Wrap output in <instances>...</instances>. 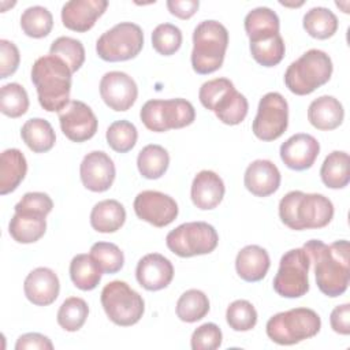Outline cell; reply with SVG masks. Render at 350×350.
<instances>
[{
    "label": "cell",
    "instance_id": "cell-41",
    "mask_svg": "<svg viewBox=\"0 0 350 350\" xmlns=\"http://www.w3.org/2000/svg\"><path fill=\"white\" fill-rule=\"evenodd\" d=\"M105 138L112 150L118 153H127L135 146L138 131L131 122L122 119L109 124Z\"/></svg>",
    "mask_w": 350,
    "mask_h": 350
},
{
    "label": "cell",
    "instance_id": "cell-43",
    "mask_svg": "<svg viewBox=\"0 0 350 350\" xmlns=\"http://www.w3.org/2000/svg\"><path fill=\"white\" fill-rule=\"evenodd\" d=\"M226 320L234 331H250L257 324V310L252 302L246 299H237L228 305Z\"/></svg>",
    "mask_w": 350,
    "mask_h": 350
},
{
    "label": "cell",
    "instance_id": "cell-48",
    "mask_svg": "<svg viewBox=\"0 0 350 350\" xmlns=\"http://www.w3.org/2000/svg\"><path fill=\"white\" fill-rule=\"evenodd\" d=\"M53 208V201L46 193L41 191H30L26 193L21 201L15 205L14 209H23V211H33L42 215H48Z\"/></svg>",
    "mask_w": 350,
    "mask_h": 350
},
{
    "label": "cell",
    "instance_id": "cell-36",
    "mask_svg": "<svg viewBox=\"0 0 350 350\" xmlns=\"http://www.w3.org/2000/svg\"><path fill=\"white\" fill-rule=\"evenodd\" d=\"M21 27L27 37L44 38L53 27V16L48 8L42 5H33L22 12Z\"/></svg>",
    "mask_w": 350,
    "mask_h": 350
},
{
    "label": "cell",
    "instance_id": "cell-40",
    "mask_svg": "<svg viewBox=\"0 0 350 350\" xmlns=\"http://www.w3.org/2000/svg\"><path fill=\"white\" fill-rule=\"evenodd\" d=\"M249 48L253 59L264 67L278 66L283 60L286 52V45L280 34L268 40L250 42Z\"/></svg>",
    "mask_w": 350,
    "mask_h": 350
},
{
    "label": "cell",
    "instance_id": "cell-23",
    "mask_svg": "<svg viewBox=\"0 0 350 350\" xmlns=\"http://www.w3.org/2000/svg\"><path fill=\"white\" fill-rule=\"evenodd\" d=\"M46 216L33 211L15 209L8 223V232L18 243H33L41 239L46 231Z\"/></svg>",
    "mask_w": 350,
    "mask_h": 350
},
{
    "label": "cell",
    "instance_id": "cell-22",
    "mask_svg": "<svg viewBox=\"0 0 350 350\" xmlns=\"http://www.w3.org/2000/svg\"><path fill=\"white\" fill-rule=\"evenodd\" d=\"M226 193L223 179L211 170L200 171L191 183L190 197L193 204L201 211L216 208Z\"/></svg>",
    "mask_w": 350,
    "mask_h": 350
},
{
    "label": "cell",
    "instance_id": "cell-29",
    "mask_svg": "<svg viewBox=\"0 0 350 350\" xmlns=\"http://www.w3.org/2000/svg\"><path fill=\"white\" fill-rule=\"evenodd\" d=\"M21 137L34 153L51 150L56 142V134L51 123L42 118H31L21 129Z\"/></svg>",
    "mask_w": 350,
    "mask_h": 350
},
{
    "label": "cell",
    "instance_id": "cell-34",
    "mask_svg": "<svg viewBox=\"0 0 350 350\" xmlns=\"http://www.w3.org/2000/svg\"><path fill=\"white\" fill-rule=\"evenodd\" d=\"M302 25L310 37L327 40L336 33L339 22L331 10L325 7H313L304 15Z\"/></svg>",
    "mask_w": 350,
    "mask_h": 350
},
{
    "label": "cell",
    "instance_id": "cell-11",
    "mask_svg": "<svg viewBox=\"0 0 350 350\" xmlns=\"http://www.w3.org/2000/svg\"><path fill=\"white\" fill-rule=\"evenodd\" d=\"M310 258L304 247L286 252L273 278V290L284 298H299L309 291Z\"/></svg>",
    "mask_w": 350,
    "mask_h": 350
},
{
    "label": "cell",
    "instance_id": "cell-28",
    "mask_svg": "<svg viewBox=\"0 0 350 350\" xmlns=\"http://www.w3.org/2000/svg\"><path fill=\"white\" fill-rule=\"evenodd\" d=\"M126 221V209L116 200H103L90 212V226L97 232L109 234L118 231Z\"/></svg>",
    "mask_w": 350,
    "mask_h": 350
},
{
    "label": "cell",
    "instance_id": "cell-30",
    "mask_svg": "<svg viewBox=\"0 0 350 350\" xmlns=\"http://www.w3.org/2000/svg\"><path fill=\"white\" fill-rule=\"evenodd\" d=\"M212 111L221 123L235 126L245 120L249 111V103L234 86L216 101Z\"/></svg>",
    "mask_w": 350,
    "mask_h": 350
},
{
    "label": "cell",
    "instance_id": "cell-19",
    "mask_svg": "<svg viewBox=\"0 0 350 350\" xmlns=\"http://www.w3.org/2000/svg\"><path fill=\"white\" fill-rule=\"evenodd\" d=\"M107 7V0H70L62 7V22L72 31L85 33L94 26Z\"/></svg>",
    "mask_w": 350,
    "mask_h": 350
},
{
    "label": "cell",
    "instance_id": "cell-24",
    "mask_svg": "<svg viewBox=\"0 0 350 350\" xmlns=\"http://www.w3.org/2000/svg\"><path fill=\"white\" fill-rule=\"evenodd\" d=\"M271 265L268 252L258 245L242 247L235 258V269L245 282H260L265 278Z\"/></svg>",
    "mask_w": 350,
    "mask_h": 350
},
{
    "label": "cell",
    "instance_id": "cell-25",
    "mask_svg": "<svg viewBox=\"0 0 350 350\" xmlns=\"http://www.w3.org/2000/svg\"><path fill=\"white\" fill-rule=\"evenodd\" d=\"M343 118V105L334 96H320L309 104L308 120L317 130H335L342 124Z\"/></svg>",
    "mask_w": 350,
    "mask_h": 350
},
{
    "label": "cell",
    "instance_id": "cell-2",
    "mask_svg": "<svg viewBox=\"0 0 350 350\" xmlns=\"http://www.w3.org/2000/svg\"><path fill=\"white\" fill-rule=\"evenodd\" d=\"M71 75L68 66L52 55L41 56L33 63L31 82L45 111L60 112L70 103Z\"/></svg>",
    "mask_w": 350,
    "mask_h": 350
},
{
    "label": "cell",
    "instance_id": "cell-50",
    "mask_svg": "<svg viewBox=\"0 0 350 350\" xmlns=\"http://www.w3.org/2000/svg\"><path fill=\"white\" fill-rule=\"evenodd\" d=\"M331 328L340 335L350 334V304H342L332 309L329 316Z\"/></svg>",
    "mask_w": 350,
    "mask_h": 350
},
{
    "label": "cell",
    "instance_id": "cell-27",
    "mask_svg": "<svg viewBox=\"0 0 350 350\" xmlns=\"http://www.w3.org/2000/svg\"><path fill=\"white\" fill-rule=\"evenodd\" d=\"M27 172L25 154L16 149H5L0 157V194L5 196L16 190Z\"/></svg>",
    "mask_w": 350,
    "mask_h": 350
},
{
    "label": "cell",
    "instance_id": "cell-49",
    "mask_svg": "<svg viewBox=\"0 0 350 350\" xmlns=\"http://www.w3.org/2000/svg\"><path fill=\"white\" fill-rule=\"evenodd\" d=\"M52 350L53 345L51 339L38 332H27L18 338L15 343V350Z\"/></svg>",
    "mask_w": 350,
    "mask_h": 350
},
{
    "label": "cell",
    "instance_id": "cell-16",
    "mask_svg": "<svg viewBox=\"0 0 350 350\" xmlns=\"http://www.w3.org/2000/svg\"><path fill=\"white\" fill-rule=\"evenodd\" d=\"M115 175V164L112 159L103 150H93L88 153L81 161V182L90 191H107L112 186Z\"/></svg>",
    "mask_w": 350,
    "mask_h": 350
},
{
    "label": "cell",
    "instance_id": "cell-9",
    "mask_svg": "<svg viewBox=\"0 0 350 350\" xmlns=\"http://www.w3.org/2000/svg\"><path fill=\"white\" fill-rule=\"evenodd\" d=\"M165 243L174 254L186 258L212 253L219 243V235L206 221H189L171 230Z\"/></svg>",
    "mask_w": 350,
    "mask_h": 350
},
{
    "label": "cell",
    "instance_id": "cell-13",
    "mask_svg": "<svg viewBox=\"0 0 350 350\" xmlns=\"http://www.w3.org/2000/svg\"><path fill=\"white\" fill-rule=\"evenodd\" d=\"M134 212L138 219L154 227H165L176 219L179 208L171 196L157 190H144L134 200Z\"/></svg>",
    "mask_w": 350,
    "mask_h": 350
},
{
    "label": "cell",
    "instance_id": "cell-38",
    "mask_svg": "<svg viewBox=\"0 0 350 350\" xmlns=\"http://www.w3.org/2000/svg\"><path fill=\"white\" fill-rule=\"evenodd\" d=\"M29 109V96L26 89L16 83L11 82L1 86L0 90V111L8 118H19L25 115Z\"/></svg>",
    "mask_w": 350,
    "mask_h": 350
},
{
    "label": "cell",
    "instance_id": "cell-12",
    "mask_svg": "<svg viewBox=\"0 0 350 350\" xmlns=\"http://www.w3.org/2000/svg\"><path fill=\"white\" fill-rule=\"evenodd\" d=\"M288 126V104L278 92L264 94L258 103L253 120V134L261 141H275L283 135Z\"/></svg>",
    "mask_w": 350,
    "mask_h": 350
},
{
    "label": "cell",
    "instance_id": "cell-51",
    "mask_svg": "<svg viewBox=\"0 0 350 350\" xmlns=\"http://www.w3.org/2000/svg\"><path fill=\"white\" fill-rule=\"evenodd\" d=\"M200 7L198 0H168L167 8L168 11L179 19L191 18Z\"/></svg>",
    "mask_w": 350,
    "mask_h": 350
},
{
    "label": "cell",
    "instance_id": "cell-8",
    "mask_svg": "<svg viewBox=\"0 0 350 350\" xmlns=\"http://www.w3.org/2000/svg\"><path fill=\"white\" fill-rule=\"evenodd\" d=\"M141 122L154 133L190 126L196 119L193 104L185 98L149 100L139 111Z\"/></svg>",
    "mask_w": 350,
    "mask_h": 350
},
{
    "label": "cell",
    "instance_id": "cell-5",
    "mask_svg": "<svg viewBox=\"0 0 350 350\" xmlns=\"http://www.w3.org/2000/svg\"><path fill=\"white\" fill-rule=\"evenodd\" d=\"M332 70V60L324 51L309 49L287 67L284 83L291 93L306 96L325 85Z\"/></svg>",
    "mask_w": 350,
    "mask_h": 350
},
{
    "label": "cell",
    "instance_id": "cell-3",
    "mask_svg": "<svg viewBox=\"0 0 350 350\" xmlns=\"http://www.w3.org/2000/svg\"><path fill=\"white\" fill-rule=\"evenodd\" d=\"M279 217L283 224L295 231L323 228L334 217V205L323 194L293 190L280 200Z\"/></svg>",
    "mask_w": 350,
    "mask_h": 350
},
{
    "label": "cell",
    "instance_id": "cell-45",
    "mask_svg": "<svg viewBox=\"0 0 350 350\" xmlns=\"http://www.w3.org/2000/svg\"><path fill=\"white\" fill-rule=\"evenodd\" d=\"M223 334L215 323H205L191 334L190 346L193 350H216L221 346Z\"/></svg>",
    "mask_w": 350,
    "mask_h": 350
},
{
    "label": "cell",
    "instance_id": "cell-7",
    "mask_svg": "<svg viewBox=\"0 0 350 350\" xmlns=\"http://www.w3.org/2000/svg\"><path fill=\"white\" fill-rule=\"evenodd\" d=\"M101 305L107 317L120 327L137 324L145 312L144 298L123 280H113L104 286Z\"/></svg>",
    "mask_w": 350,
    "mask_h": 350
},
{
    "label": "cell",
    "instance_id": "cell-26",
    "mask_svg": "<svg viewBox=\"0 0 350 350\" xmlns=\"http://www.w3.org/2000/svg\"><path fill=\"white\" fill-rule=\"evenodd\" d=\"M246 36L250 42L272 38L279 34L280 21L275 11L268 7H257L247 12L243 21Z\"/></svg>",
    "mask_w": 350,
    "mask_h": 350
},
{
    "label": "cell",
    "instance_id": "cell-35",
    "mask_svg": "<svg viewBox=\"0 0 350 350\" xmlns=\"http://www.w3.org/2000/svg\"><path fill=\"white\" fill-rule=\"evenodd\" d=\"M211 309L206 294L197 288L185 291L176 302V316L185 323H196L204 319Z\"/></svg>",
    "mask_w": 350,
    "mask_h": 350
},
{
    "label": "cell",
    "instance_id": "cell-44",
    "mask_svg": "<svg viewBox=\"0 0 350 350\" xmlns=\"http://www.w3.org/2000/svg\"><path fill=\"white\" fill-rule=\"evenodd\" d=\"M182 40L180 29L172 23H160L152 33V46L163 56H171L178 52Z\"/></svg>",
    "mask_w": 350,
    "mask_h": 350
},
{
    "label": "cell",
    "instance_id": "cell-6",
    "mask_svg": "<svg viewBox=\"0 0 350 350\" xmlns=\"http://www.w3.org/2000/svg\"><path fill=\"white\" fill-rule=\"evenodd\" d=\"M321 328L320 316L309 308H294L273 314L267 321L268 338L282 346H291L313 338Z\"/></svg>",
    "mask_w": 350,
    "mask_h": 350
},
{
    "label": "cell",
    "instance_id": "cell-37",
    "mask_svg": "<svg viewBox=\"0 0 350 350\" xmlns=\"http://www.w3.org/2000/svg\"><path fill=\"white\" fill-rule=\"evenodd\" d=\"M89 306L79 297H70L63 301L57 310V324L68 332L81 329L88 319Z\"/></svg>",
    "mask_w": 350,
    "mask_h": 350
},
{
    "label": "cell",
    "instance_id": "cell-14",
    "mask_svg": "<svg viewBox=\"0 0 350 350\" xmlns=\"http://www.w3.org/2000/svg\"><path fill=\"white\" fill-rule=\"evenodd\" d=\"M59 122L63 134L72 142H85L93 138L98 127L92 108L79 100H71L59 112Z\"/></svg>",
    "mask_w": 350,
    "mask_h": 350
},
{
    "label": "cell",
    "instance_id": "cell-32",
    "mask_svg": "<svg viewBox=\"0 0 350 350\" xmlns=\"http://www.w3.org/2000/svg\"><path fill=\"white\" fill-rule=\"evenodd\" d=\"M349 154L343 150L331 152L323 161L320 176L323 183L329 189H343L349 185Z\"/></svg>",
    "mask_w": 350,
    "mask_h": 350
},
{
    "label": "cell",
    "instance_id": "cell-46",
    "mask_svg": "<svg viewBox=\"0 0 350 350\" xmlns=\"http://www.w3.org/2000/svg\"><path fill=\"white\" fill-rule=\"evenodd\" d=\"M231 88H234V83L227 78H215L211 81H206L201 85L198 92V98L202 107L212 111L216 101Z\"/></svg>",
    "mask_w": 350,
    "mask_h": 350
},
{
    "label": "cell",
    "instance_id": "cell-20",
    "mask_svg": "<svg viewBox=\"0 0 350 350\" xmlns=\"http://www.w3.org/2000/svg\"><path fill=\"white\" fill-rule=\"evenodd\" d=\"M23 291L33 305L48 306L59 297L60 282L51 268L38 267L26 276Z\"/></svg>",
    "mask_w": 350,
    "mask_h": 350
},
{
    "label": "cell",
    "instance_id": "cell-17",
    "mask_svg": "<svg viewBox=\"0 0 350 350\" xmlns=\"http://www.w3.org/2000/svg\"><path fill=\"white\" fill-rule=\"evenodd\" d=\"M279 153L287 168L294 171H305L314 164L320 153V144L313 135L298 133L291 135L280 145Z\"/></svg>",
    "mask_w": 350,
    "mask_h": 350
},
{
    "label": "cell",
    "instance_id": "cell-18",
    "mask_svg": "<svg viewBox=\"0 0 350 350\" xmlns=\"http://www.w3.org/2000/svg\"><path fill=\"white\" fill-rule=\"evenodd\" d=\"M135 278L148 291L163 290L174 279L172 262L160 253H149L138 261Z\"/></svg>",
    "mask_w": 350,
    "mask_h": 350
},
{
    "label": "cell",
    "instance_id": "cell-47",
    "mask_svg": "<svg viewBox=\"0 0 350 350\" xmlns=\"http://www.w3.org/2000/svg\"><path fill=\"white\" fill-rule=\"evenodd\" d=\"M21 55L18 46L8 40H0V78L12 75L19 66Z\"/></svg>",
    "mask_w": 350,
    "mask_h": 350
},
{
    "label": "cell",
    "instance_id": "cell-42",
    "mask_svg": "<svg viewBox=\"0 0 350 350\" xmlns=\"http://www.w3.org/2000/svg\"><path fill=\"white\" fill-rule=\"evenodd\" d=\"M89 254L104 273H116L123 268L124 254L115 243L97 242L92 245Z\"/></svg>",
    "mask_w": 350,
    "mask_h": 350
},
{
    "label": "cell",
    "instance_id": "cell-31",
    "mask_svg": "<svg viewBox=\"0 0 350 350\" xmlns=\"http://www.w3.org/2000/svg\"><path fill=\"white\" fill-rule=\"evenodd\" d=\"M103 271L90 254H77L70 262V278L74 286L82 291L94 290L101 280Z\"/></svg>",
    "mask_w": 350,
    "mask_h": 350
},
{
    "label": "cell",
    "instance_id": "cell-15",
    "mask_svg": "<svg viewBox=\"0 0 350 350\" xmlns=\"http://www.w3.org/2000/svg\"><path fill=\"white\" fill-rule=\"evenodd\" d=\"M100 96L111 109L123 112L130 109L138 97L135 81L123 71L105 72L100 81Z\"/></svg>",
    "mask_w": 350,
    "mask_h": 350
},
{
    "label": "cell",
    "instance_id": "cell-39",
    "mask_svg": "<svg viewBox=\"0 0 350 350\" xmlns=\"http://www.w3.org/2000/svg\"><path fill=\"white\" fill-rule=\"evenodd\" d=\"M49 55L62 59L71 72H77L85 62V48L79 40L72 37H59L49 48Z\"/></svg>",
    "mask_w": 350,
    "mask_h": 350
},
{
    "label": "cell",
    "instance_id": "cell-1",
    "mask_svg": "<svg viewBox=\"0 0 350 350\" xmlns=\"http://www.w3.org/2000/svg\"><path fill=\"white\" fill-rule=\"evenodd\" d=\"M314 267L319 290L331 298L342 295L350 280V247L346 239L325 245L320 239H310L302 246Z\"/></svg>",
    "mask_w": 350,
    "mask_h": 350
},
{
    "label": "cell",
    "instance_id": "cell-4",
    "mask_svg": "<svg viewBox=\"0 0 350 350\" xmlns=\"http://www.w3.org/2000/svg\"><path fill=\"white\" fill-rule=\"evenodd\" d=\"M228 46V30L217 21L198 23L193 31L191 67L197 74L206 75L217 71Z\"/></svg>",
    "mask_w": 350,
    "mask_h": 350
},
{
    "label": "cell",
    "instance_id": "cell-10",
    "mask_svg": "<svg viewBox=\"0 0 350 350\" xmlns=\"http://www.w3.org/2000/svg\"><path fill=\"white\" fill-rule=\"evenodd\" d=\"M144 46V31L133 22H120L104 31L97 42V56L105 62H126L134 59Z\"/></svg>",
    "mask_w": 350,
    "mask_h": 350
},
{
    "label": "cell",
    "instance_id": "cell-33",
    "mask_svg": "<svg viewBox=\"0 0 350 350\" xmlns=\"http://www.w3.org/2000/svg\"><path fill=\"white\" fill-rule=\"evenodd\" d=\"M170 165L168 152L156 144L144 146L137 157V167L139 174L146 179L161 178Z\"/></svg>",
    "mask_w": 350,
    "mask_h": 350
},
{
    "label": "cell",
    "instance_id": "cell-21",
    "mask_svg": "<svg viewBox=\"0 0 350 350\" xmlns=\"http://www.w3.org/2000/svg\"><path fill=\"white\" fill-rule=\"evenodd\" d=\"M280 179V172L271 160L258 159L247 165L243 183L253 196L268 197L279 189Z\"/></svg>",
    "mask_w": 350,
    "mask_h": 350
}]
</instances>
